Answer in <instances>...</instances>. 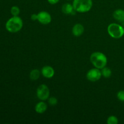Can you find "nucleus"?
Instances as JSON below:
<instances>
[{
	"mask_svg": "<svg viewBox=\"0 0 124 124\" xmlns=\"http://www.w3.org/2000/svg\"><path fill=\"white\" fill-rule=\"evenodd\" d=\"M23 27V19L19 17L12 16L6 23V29L10 33H17L20 31Z\"/></svg>",
	"mask_w": 124,
	"mask_h": 124,
	"instance_id": "f257e3e1",
	"label": "nucleus"
},
{
	"mask_svg": "<svg viewBox=\"0 0 124 124\" xmlns=\"http://www.w3.org/2000/svg\"><path fill=\"white\" fill-rule=\"evenodd\" d=\"M91 63L95 68L102 69L106 67L107 64V58L104 53L96 52L92 53L90 58Z\"/></svg>",
	"mask_w": 124,
	"mask_h": 124,
	"instance_id": "f03ea898",
	"label": "nucleus"
},
{
	"mask_svg": "<svg viewBox=\"0 0 124 124\" xmlns=\"http://www.w3.org/2000/svg\"><path fill=\"white\" fill-rule=\"evenodd\" d=\"M72 5L76 12L85 13L92 9L93 1L92 0H73Z\"/></svg>",
	"mask_w": 124,
	"mask_h": 124,
	"instance_id": "7ed1b4c3",
	"label": "nucleus"
},
{
	"mask_svg": "<svg viewBox=\"0 0 124 124\" xmlns=\"http://www.w3.org/2000/svg\"><path fill=\"white\" fill-rule=\"evenodd\" d=\"M109 35L114 39H120L124 35V28L121 24L111 23L107 27Z\"/></svg>",
	"mask_w": 124,
	"mask_h": 124,
	"instance_id": "20e7f679",
	"label": "nucleus"
},
{
	"mask_svg": "<svg viewBox=\"0 0 124 124\" xmlns=\"http://www.w3.org/2000/svg\"><path fill=\"white\" fill-rule=\"evenodd\" d=\"M36 96L41 101L47 100L50 96V90L46 84H41L38 87L36 90Z\"/></svg>",
	"mask_w": 124,
	"mask_h": 124,
	"instance_id": "39448f33",
	"label": "nucleus"
},
{
	"mask_svg": "<svg viewBox=\"0 0 124 124\" xmlns=\"http://www.w3.org/2000/svg\"><path fill=\"white\" fill-rule=\"evenodd\" d=\"M102 73L100 69L94 68L89 70L87 72L86 78L90 82H96L101 78Z\"/></svg>",
	"mask_w": 124,
	"mask_h": 124,
	"instance_id": "423d86ee",
	"label": "nucleus"
},
{
	"mask_svg": "<svg viewBox=\"0 0 124 124\" xmlns=\"http://www.w3.org/2000/svg\"><path fill=\"white\" fill-rule=\"evenodd\" d=\"M38 21L43 25H47L52 21V16L48 12L41 11L38 13Z\"/></svg>",
	"mask_w": 124,
	"mask_h": 124,
	"instance_id": "0eeeda50",
	"label": "nucleus"
},
{
	"mask_svg": "<svg viewBox=\"0 0 124 124\" xmlns=\"http://www.w3.org/2000/svg\"><path fill=\"white\" fill-rule=\"evenodd\" d=\"M41 74L46 78H52L54 75V70L52 67L46 65L41 70Z\"/></svg>",
	"mask_w": 124,
	"mask_h": 124,
	"instance_id": "6e6552de",
	"label": "nucleus"
},
{
	"mask_svg": "<svg viewBox=\"0 0 124 124\" xmlns=\"http://www.w3.org/2000/svg\"><path fill=\"white\" fill-rule=\"evenodd\" d=\"M84 32V27L81 24H76L72 28V33L76 37L81 36Z\"/></svg>",
	"mask_w": 124,
	"mask_h": 124,
	"instance_id": "1a4fd4ad",
	"label": "nucleus"
},
{
	"mask_svg": "<svg viewBox=\"0 0 124 124\" xmlns=\"http://www.w3.org/2000/svg\"><path fill=\"white\" fill-rule=\"evenodd\" d=\"M62 12L65 15H72L76 11L73 8V6L70 3H65L62 6Z\"/></svg>",
	"mask_w": 124,
	"mask_h": 124,
	"instance_id": "9d476101",
	"label": "nucleus"
},
{
	"mask_svg": "<svg viewBox=\"0 0 124 124\" xmlns=\"http://www.w3.org/2000/svg\"><path fill=\"white\" fill-rule=\"evenodd\" d=\"M47 105L46 102L41 101V102L38 103L35 106V111L37 113L42 114L47 110Z\"/></svg>",
	"mask_w": 124,
	"mask_h": 124,
	"instance_id": "9b49d317",
	"label": "nucleus"
},
{
	"mask_svg": "<svg viewBox=\"0 0 124 124\" xmlns=\"http://www.w3.org/2000/svg\"><path fill=\"white\" fill-rule=\"evenodd\" d=\"M113 18L115 20L120 23L124 19V10L122 9H117L113 12Z\"/></svg>",
	"mask_w": 124,
	"mask_h": 124,
	"instance_id": "f8f14e48",
	"label": "nucleus"
},
{
	"mask_svg": "<svg viewBox=\"0 0 124 124\" xmlns=\"http://www.w3.org/2000/svg\"><path fill=\"white\" fill-rule=\"evenodd\" d=\"M40 75H41V72L38 69H33L30 71L29 77L31 81H36L39 78Z\"/></svg>",
	"mask_w": 124,
	"mask_h": 124,
	"instance_id": "ddd939ff",
	"label": "nucleus"
},
{
	"mask_svg": "<svg viewBox=\"0 0 124 124\" xmlns=\"http://www.w3.org/2000/svg\"><path fill=\"white\" fill-rule=\"evenodd\" d=\"M101 73L103 77H104L105 78H108L111 76L112 72H111V69L105 67L101 69Z\"/></svg>",
	"mask_w": 124,
	"mask_h": 124,
	"instance_id": "4468645a",
	"label": "nucleus"
},
{
	"mask_svg": "<svg viewBox=\"0 0 124 124\" xmlns=\"http://www.w3.org/2000/svg\"><path fill=\"white\" fill-rule=\"evenodd\" d=\"M10 13L13 16H16L19 15V13H20V9H19V7L16 6H12L11 7Z\"/></svg>",
	"mask_w": 124,
	"mask_h": 124,
	"instance_id": "2eb2a0df",
	"label": "nucleus"
},
{
	"mask_svg": "<svg viewBox=\"0 0 124 124\" xmlns=\"http://www.w3.org/2000/svg\"><path fill=\"white\" fill-rule=\"evenodd\" d=\"M119 122L118 119L115 116H110L108 117L107 123L108 124H117Z\"/></svg>",
	"mask_w": 124,
	"mask_h": 124,
	"instance_id": "dca6fc26",
	"label": "nucleus"
},
{
	"mask_svg": "<svg viewBox=\"0 0 124 124\" xmlns=\"http://www.w3.org/2000/svg\"><path fill=\"white\" fill-rule=\"evenodd\" d=\"M48 102L51 106H55L58 104V99L55 97H51L48 99Z\"/></svg>",
	"mask_w": 124,
	"mask_h": 124,
	"instance_id": "f3484780",
	"label": "nucleus"
},
{
	"mask_svg": "<svg viewBox=\"0 0 124 124\" xmlns=\"http://www.w3.org/2000/svg\"><path fill=\"white\" fill-rule=\"evenodd\" d=\"M117 98L120 101L124 102V90H120L117 92Z\"/></svg>",
	"mask_w": 124,
	"mask_h": 124,
	"instance_id": "a211bd4d",
	"label": "nucleus"
},
{
	"mask_svg": "<svg viewBox=\"0 0 124 124\" xmlns=\"http://www.w3.org/2000/svg\"><path fill=\"white\" fill-rule=\"evenodd\" d=\"M47 1H48V3L50 4L54 5L58 3L59 1V0H47Z\"/></svg>",
	"mask_w": 124,
	"mask_h": 124,
	"instance_id": "6ab92c4d",
	"label": "nucleus"
},
{
	"mask_svg": "<svg viewBox=\"0 0 124 124\" xmlns=\"http://www.w3.org/2000/svg\"><path fill=\"white\" fill-rule=\"evenodd\" d=\"M31 19L32 21L38 20V14H32L31 15Z\"/></svg>",
	"mask_w": 124,
	"mask_h": 124,
	"instance_id": "aec40b11",
	"label": "nucleus"
},
{
	"mask_svg": "<svg viewBox=\"0 0 124 124\" xmlns=\"http://www.w3.org/2000/svg\"><path fill=\"white\" fill-rule=\"evenodd\" d=\"M120 24H121V25L124 28V19H123V20L121 21L120 22Z\"/></svg>",
	"mask_w": 124,
	"mask_h": 124,
	"instance_id": "412c9836",
	"label": "nucleus"
},
{
	"mask_svg": "<svg viewBox=\"0 0 124 124\" xmlns=\"http://www.w3.org/2000/svg\"><path fill=\"white\" fill-rule=\"evenodd\" d=\"M65 1H71V0H65Z\"/></svg>",
	"mask_w": 124,
	"mask_h": 124,
	"instance_id": "4be33fe9",
	"label": "nucleus"
}]
</instances>
